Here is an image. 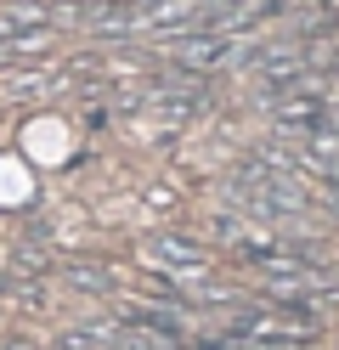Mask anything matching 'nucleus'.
<instances>
[{"mask_svg":"<svg viewBox=\"0 0 339 350\" xmlns=\"http://www.w3.org/2000/svg\"><path fill=\"white\" fill-rule=\"evenodd\" d=\"M57 23L51 29H17V34H0V68H34V62L57 57Z\"/></svg>","mask_w":339,"mask_h":350,"instance_id":"obj_1","label":"nucleus"},{"mask_svg":"<svg viewBox=\"0 0 339 350\" xmlns=\"http://www.w3.org/2000/svg\"><path fill=\"white\" fill-rule=\"evenodd\" d=\"M57 277L68 288L79 294H119V266H108V260H57Z\"/></svg>","mask_w":339,"mask_h":350,"instance_id":"obj_2","label":"nucleus"},{"mask_svg":"<svg viewBox=\"0 0 339 350\" xmlns=\"http://www.w3.org/2000/svg\"><path fill=\"white\" fill-rule=\"evenodd\" d=\"M51 350H68V345H51Z\"/></svg>","mask_w":339,"mask_h":350,"instance_id":"obj_3","label":"nucleus"}]
</instances>
